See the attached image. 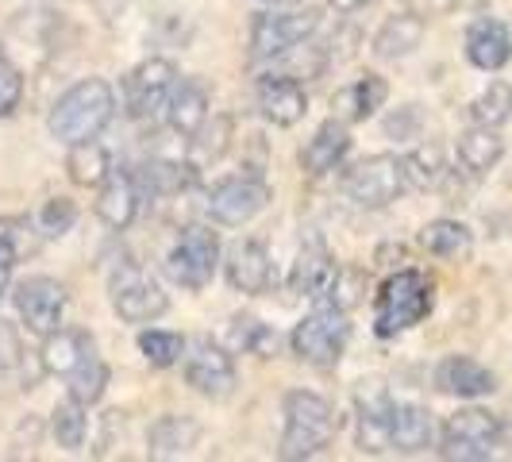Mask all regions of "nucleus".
Segmentation results:
<instances>
[{
  "instance_id": "5",
  "label": "nucleus",
  "mask_w": 512,
  "mask_h": 462,
  "mask_svg": "<svg viewBox=\"0 0 512 462\" xmlns=\"http://www.w3.org/2000/svg\"><path fill=\"white\" fill-rule=\"evenodd\" d=\"M501 420L486 409H459L447 416L443 439H439V455L451 462H486L497 455L501 443Z\"/></svg>"
},
{
  "instance_id": "16",
  "label": "nucleus",
  "mask_w": 512,
  "mask_h": 462,
  "mask_svg": "<svg viewBox=\"0 0 512 462\" xmlns=\"http://www.w3.org/2000/svg\"><path fill=\"white\" fill-rule=\"evenodd\" d=\"M436 389L447 397H462V401H478L497 389V378L489 374L482 362L466 359V355H447L436 366Z\"/></svg>"
},
{
  "instance_id": "19",
  "label": "nucleus",
  "mask_w": 512,
  "mask_h": 462,
  "mask_svg": "<svg viewBox=\"0 0 512 462\" xmlns=\"http://www.w3.org/2000/svg\"><path fill=\"white\" fill-rule=\"evenodd\" d=\"M466 58H470V66H478L486 74L501 70L512 58L509 27L501 24V20H474V24L466 27Z\"/></svg>"
},
{
  "instance_id": "1",
  "label": "nucleus",
  "mask_w": 512,
  "mask_h": 462,
  "mask_svg": "<svg viewBox=\"0 0 512 462\" xmlns=\"http://www.w3.org/2000/svg\"><path fill=\"white\" fill-rule=\"evenodd\" d=\"M116 116V93L104 77H85L70 85L51 108V120L47 128L58 143L74 147V143H85V139H97Z\"/></svg>"
},
{
  "instance_id": "28",
  "label": "nucleus",
  "mask_w": 512,
  "mask_h": 462,
  "mask_svg": "<svg viewBox=\"0 0 512 462\" xmlns=\"http://www.w3.org/2000/svg\"><path fill=\"white\" fill-rule=\"evenodd\" d=\"M420 247L428 255L443 258V262H459V258H466L474 251V235L459 220H432V224H424V231H420Z\"/></svg>"
},
{
  "instance_id": "18",
  "label": "nucleus",
  "mask_w": 512,
  "mask_h": 462,
  "mask_svg": "<svg viewBox=\"0 0 512 462\" xmlns=\"http://www.w3.org/2000/svg\"><path fill=\"white\" fill-rule=\"evenodd\" d=\"M93 355H97V343L81 328H58L43 339V370L54 378H70L77 366H85Z\"/></svg>"
},
{
  "instance_id": "7",
  "label": "nucleus",
  "mask_w": 512,
  "mask_h": 462,
  "mask_svg": "<svg viewBox=\"0 0 512 462\" xmlns=\"http://www.w3.org/2000/svg\"><path fill=\"white\" fill-rule=\"evenodd\" d=\"M320 12L316 8H270L258 12L251 24V54L255 58H282L293 47L316 35Z\"/></svg>"
},
{
  "instance_id": "8",
  "label": "nucleus",
  "mask_w": 512,
  "mask_h": 462,
  "mask_svg": "<svg viewBox=\"0 0 512 462\" xmlns=\"http://www.w3.org/2000/svg\"><path fill=\"white\" fill-rule=\"evenodd\" d=\"M108 297H112L116 316L128 320V324H154L170 308L162 285L154 282L143 266H135V262H120L116 266V274L108 282Z\"/></svg>"
},
{
  "instance_id": "35",
  "label": "nucleus",
  "mask_w": 512,
  "mask_h": 462,
  "mask_svg": "<svg viewBox=\"0 0 512 462\" xmlns=\"http://www.w3.org/2000/svg\"><path fill=\"white\" fill-rule=\"evenodd\" d=\"M405 174H409V185H416V189H436L439 181H443V174H447L443 151H439L436 143L416 147V151L405 158Z\"/></svg>"
},
{
  "instance_id": "2",
  "label": "nucleus",
  "mask_w": 512,
  "mask_h": 462,
  "mask_svg": "<svg viewBox=\"0 0 512 462\" xmlns=\"http://www.w3.org/2000/svg\"><path fill=\"white\" fill-rule=\"evenodd\" d=\"M285 432H282V459H312L320 455L339 432V412L328 397L293 389L285 393Z\"/></svg>"
},
{
  "instance_id": "24",
  "label": "nucleus",
  "mask_w": 512,
  "mask_h": 462,
  "mask_svg": "<svg viewBox=\"0 0 512 462\" xmlns=\"http://www.w3.org/2000/svg\"><path fill=\"white\" fill-rule=\"evenodd\" d=\"M201 439V424L193 416H158L147 432V455L151 459H181L197 447Z\"/></svg>"
},
{
  "instance_id": "6",
  "label": "nucleus",
  "mask_w": 512,
  "mask_h": 462,
  "mask_svg": "<svg viewBox=\"0 0 512 462\" xmlns=\"http://www.w3.org/2000/svg\"><path fill=\"white\" fill-rule=\"evenodd\" d=\"M405 189H409V174H405V158L397 154H370L343 174V193L359 208L393 205Z\"/></svg>"
},
{
  "instance_id": "36",
  "label": "nucleus",
  "mask_w": 512,
  "mask_h": 462,
  "mask_svg": "<svg viewBox=\"0 0 512 462\" xmlns=\"http://www.w3.org/2000/svg\"><path fill=\"white\" fill-rule=\"evenodd\" d=\"M139 351H143V359L151 362L154 370H166V366L181 362L185 339L178 332H158V328H151V332H139Z\"/></svg>"
},
{
  "instance_id": "14",
  "label": "nucleus",
  "mask_w": 512,
  "mask_h": 462,
  "mask_svg": "<svg viewBox=\"0 0 512 462\" xmlns=\"http://www.w3.org/2000/svg\"><path fill=\"white\" fill-rule=\"evenodd\" d=\"M224 274H228V285L235 293L262 297L270 289V282H274V262H270L266 243H258V239L231 243L228 258H224Z\"/></svg>"
},
{
  "instance_id": "26",
  "label": "nucleus",
  "mask_w": 512,
  "mask_h": 462,
  "mask_svg": "<svg viewBox=\"0 0 512 462\" xmlns=\"http://www.w3.org/2000/svg\"><path fill=\"white\" fill-rule=\"evenodd\" d=\"M501 158H505V139L497 135V128L474 124V128H466L459 135V166L466 174L482 178V174H489Z\"/></svg>"
},
{
  "instance_id": "33",
  "label": "nucleus",
  "mask_w": 512,
  "mask_h": 462,
  "mask_svg": "<svg viewBox=\"0 0 512 462\" xmlns=\"http://www.w3.org/2000/svg\"><path fill=\"white\" fill-rule=\"evenodd\" d=\"M51 432L58 439V447L66 451H81L85 447V436H89V416H85V405H77L74 397L62 401L51 416Z\"/></svg>"
},
{
  "instance_id": "4",
  "label": "nucleus",
  "mask_w": 512,
  "mask_h": 462,
  "mask_svg": "<svg viewBox=\"0 0 512 462\" xmlns=\"http://www.w3.org/2000/svg\"><path fill=\"white\" fill-rule=\"evenodd\" d=\"M289 343H293V355L301 362L316 366V370H332V366H339L347 343H351V320L339 305L324 301L293 328Z\"/></svg>"
},
{
  "instance_id": "22",
  "label": "nucleus",
  "mask_w": 512,
  "mask_h": 462,
  "mask_svg": "<svg viewBox=\"0 0 512 462\" xmlns=\"http://www.w3.org/2000/svg\"><path fill=\"white\" fill-rule=\"evenodd\" d=\"M335 274H339V266L328 255V247L324 243H308V247H301V255L289 270V289L297 297H328Z\"/></svg>"
},
{
  "instance_id": "13",
  "label": "nucleus",
  "mask_w": 512,
  "mask_h": 462,
  "mask_svg": "<svg viewBox=\"0 0 512 462\" xmlns=\"http://www.w3.org/2000/svg\"><path fill=\"white\" fill-rule=\"evenodd\" d=\"M12 301H16V312L27 324V332L39 335V339L58 332L62 320H66V285L54 282V278H43V274L24 278V282L16 285Z\"/></svg>"
},
{
  "instance_id": "27",
  "label": "nucleus",
  "mask_w": 512,
  "mask_h": 462,
  "mask_svg": "<svg viewBox=\"0 0 512 462\" xmlns=\"http://www.w3.org/2000/svg\"><path fill=\"white\" fill-rule=\"evenodd\" d=\"M420 43H424V20L412 12H401V16H389L382 31L374 35V54L393 62V58H409Z\"/></svg>"
},
{
  "instance_id": "11",
  "label": "nucleus",
  "mask_w": 512,
  "mask_h": 462,
  "mask_svg": "<svg viewBox=\"0 0 512 462\" xmlns=\"http://www.w3.org/2000/svg\"><path fill=\"white\" fill-rule=\"evenodd\" d=\"M185 351H189L185 355V382L208 401H228L239 385L235 359L212 339H193V343H185Z\"/></svg>"
},
{
  "instance_id": "32",
  "label": "nucleus",
  "mask_w": 512,
  "mask_h": 462,
  "mask_svg": "<svg viewBox=\"0 0 512 462\" xmlns=\"http://www.w3.org/2000/svg\"><path fill=\"white\" fill-rule=\"evenodd\" d=\"M231 347H235V351H247V355L270 359V355L278 351V332L266 328L255 316H235V320H231Z\"/></svg>"
},
{
  "instance_id": "20",
  "label": "nucleus",
  "mask_w": 512,
  "mask_h": 462,
  "mask_svg": "<svg viewBox=\"0 0 512 462\" xmlns=\"http://www.w3.org/2000/svg\"><path fill=\"white\" fill-rule=\"evenodd\" d=\"M135 212H139V185H135L131 174L112 170L104 178V185H97V216H101V224L112 231H124L131 228Z\"/></svg>"
},
{
  "instance_id": "42",
  "label": "nucleus",
  "mask_w": 512,
  "mask_h": 462,
  "mask_svg": "<svg viewBox=\"0 0 512 462\" xmlns=\"http://www.w3.org/2000/svg\"><path fill=\"white\" fill-rule=\"evenodd\" d=\"M266 4H293V0H266Z\"/></svg>"
},
{
  "instance_id": "37",
  "label": "nucleus",
  "mask_w": 512,
  "mask_h": 462,
  "mask_svg": "<svg viewBox=\"0 0 512 462\" xmlns=\"http://www.w3.org/2000/svg\"><path fill=\"white\" fill-rule=\"evenodd\" d=\"M74 220H77L74 201L54 197V201H47V205H43L39 220H35V228H39V235H43V239H58V235H66V231L74 228Z\"/></svg>"
},
{
  "instance_id": "39",
  "label": "nucleus",
  "mask_w": 512,
  "mask_h": 462,
  "mask_svg": "<svg viewBox=\"0 0 512 462\" xmlns=\"http://www.w3.org/2000/svg\"><path fill=\"white\" fill-rule=\"evenodd\" d=\"M24 97V74L12 66V58L0 51V120L20 104Z\"/></svg>"
},
{
  "instance_id": "31",
  "label": "nucleus",
  "mask_w": 512,
  "mask_h": 462,
  "mask_svg": "<svg viewBox=\"0 0 512 462\" xmlns=\"http://www.w3.org/2000/svg\"><path fill=\"white\" fill-rule=\"evenodd\" d=\"M470 120L486 124V128H501L512 120V85L509 81H489L486 89L470 104Z\"/></svg>"
},
{
  "instance_id": "29",
  "label": "nucleus",
  "mask_w": 512,
  "mask_h": 462,
  "mask_svg": "<svg viewBox=\"0 0 512 462\" xmlns=\"http://www.w3.org/2000/svg\"><path fill=\"white\" fill-rule=\"evenodd\" d=\"M66 174L74 185H85V189H97L104 185V178L112 174V154L104 151L97 139H85V143H74L70 154H66Z\"/></svg>"
},
{
  "instance_id": "25",
  "label": "nucleus",
  "mask_w": 512,
  "mask_h": 462,
  "mask_svg": "<svg viewBox=\"0 0 512 462\" xmlns=\"http://www.w3.org/2000/svg\"><path fill=\"white\" fill-rule=\"evenodd\" d=\"M166 124L181 139H193L208 124V89L201 81H178L170 101H166Z\"/></svg>"
},
{
  "instance_id": "38",
  "label": "nucleus",
  "mask_w": 512,
  "mask_h": 462,
  "mask_svg": "<svg viewBox=\"0 0 512 462\" xmlns=\"http://www.w3.org/2000/svg\"><path fill=\"white\" fill-rule=\"evenodd\" d=\"M362 289H366V274H362V270H343V266H339V274H335V282L324 301H332V305H339L343 312H351V308L362 301Z\"/></svg>"
},
{
  "instance_id": "10",
  "label": "nucleus",
  "mask_w": 512,
  "mask_h": 462,
  "mask_svg": "<svg viewBox=\"0 0 512 462\" xmlns=\"http://www.w3.org/2000/svg\"><path fill=\"white\" fill-rule=\"evenodd\" d=\"M178 66L170 58H147L124 77V108L131 120H154L166 112V101L178 85Z\"/></svg>"
},
{
  "instance_id": "30",
  "label": "nucleus",
  "mask_w": 512,
  "mask_h": 462,
  "mask_svg": "<svg viewBox=\"0 0 512 462\" xmlns=\"http://www.w3.org/2000/svg\"><path fill=\"white\" fill-rule=\"evenodd\" d=\"M135 185H139V189H147V193H154V197H170V193H181V189H189V185H193V166L154 158V162H143V166H139Z\"/></svg>"
},
{
  "instance_id": "17",
  "label": "nucleus",
  "mask_w": 512,
  "mask_h": 462,
  "mask_svg": "<svg viewBox=\"0 0 512 462\" xmlns=\"http://www.w3.org/2000/svg\"><path fill=\"white\" fill-rule=\"evenodd\" d=\"M351 154V131L343 120H328V124H320L316 135L305 143V151H301V166H305L308 178H324V174H332L343 166V158Z\"/></svg>"
},
{
  "instance_id": "23",
  "label": "nucleus",
  "mask_w": 512,
  "mask_h": 462,
  "mask_svg": "<svg viewBox=\"0 0 512 462\" xmlns=\"http://www.w3.org/2000/svg\"><path fill=\"white\" fill-rule=\"evenodd\" d=\"M385 97H389L385 77H378V74L359 77V81L343 85V89L332 97L335 120H343V124H362V120H370V116L382 108Z\"/></svg>"
},
{
  "instance_id": "41",
  "label": "nucleus",
  "mask_w": 512,
  "mask_h": 462,
  "mask_svg": "<svg viewBox=\"0 0 512 462\" xmlns=\"http://www.w3.org/2000/svg\"><path fill=\"white\" fill-rule=\"evenodd\" d=\"M335 12H359V8H366V4H374V0H328Z\"/></svg>"
},
{
  "instance_id": "21",
  "label": "nucleus",
  "mask_w": 512,
  "mask_h": 462,
  "mask_svg": "<svg viewBox=\"0 0 512 462\" xmlns=\"http://www.w3.org/2000/svg\"><path fill=\"white\" fill-rule=\"evenodd\" d=\"M436 439V424H432V412L420 409V405H397L389 412V451L397 455H416V451H428Z\"/></svg>"
},
{
  "instance_id": "40",
  "label": "nucleus",
  "mask_w": 512,
  "mask_h": 462,
  "mask_svg": "<svg viewBox=\"0 0 512 462\" xmlns=\"http://www.w3.org/2000/svg\"><path fill=\"white\" fill-rule=\"evenodd\" d=\"M24 362V343H20V332L0 320V370H16Z\"/></svg>"
},
{
  "instance_id": "9",
  "label": "nucleus",
  "mask_w": 512,
  "mask_h": 462,
  "mask_svg": "<svg viewBox=\"0 0 512 462\" xmlns=\"http://www.w3.org/2000/svg\"><path fill=\"white\" fill-rule=\"evenodd\" d=\"M216 266H220V239H216V231L193 224V228L181 231V239L166 255V278L181 285V289L197 293V289H205L212 282Z\"/></svg>"
},
{
  "instance_id": "3",
  "label": "nucleus",
  "mask_w": 512,
  "mask_h": 462,
  "mask_svg": "<svg viewBox=\"0 0 512 462\" xmlns=\"http://www.w3.org/2000/svg\"><path fill=\"white\" fill-rule=\"evenodd\" d=\"M432 305H436L432 278L420 270H397L393 278H385L374 297V332L382 339L409 332L432 316Z\"/></svg>"
},
{
  "instance_id": "15",
  "label": "nucleus",
  "mask_w": 512,
  "mask_h": 462,
  "mask_svg": "<svg viewBox=\"0 0 512 462\" xmlns=\"http://www.w3.org/2000/svg\"><path fill=\"white\" fill-rule=\"evenodd\" d=\"M258 112L274 124V128H293L301 124L308 112V93L297 77L289 74H266L255 89Z\"/></svg>"
},
{
  "instance_id": "12",
  "label": "nucleus",
  "mask_w": 512,
  "mask_h": 462,
  "mask_svg": "<svg viewBox=\"0 0 512 462\" xmlns=\"http://www.w3.org/2000/svg\"><path fill=\"white\" fill-rule=\"evenodd\" d=\"M266 205H270V185L262 178L243 174V178H224L220 185H212L205 212L216 224H224V228H243Z\"/></svg>"
},
{
  "instance_id": "34",
  "label": "nucleus",
  "mask_w": 512,
  "mask_h": 462,
  "mask_svg": "<svg viewBox=\"0 0 512 462\" xmlns=\"http://www.w3.org/2000/svg\"><path fill=\"white\" fill-rule=\"evenodd\" d=\"M66 382H70V397H74L77 405H85V409H89V405H97V401H101L104 389H108V366L93 355L85 366H77Z\"/></svg>"
}]
</instances>
